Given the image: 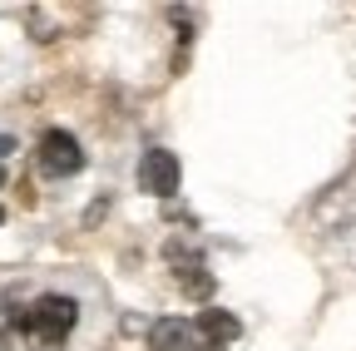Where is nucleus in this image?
Masks as SVG:
<instances>
[{"instance_id": "obj_7", "label": "nucleus", "mask_w": 356, "mask_h": 351, "mask_svg": "<svg viewBox=\"0 0 356 351\" xmlns=\"http://www.w3.org/2000/svg\"><path fill=\"white\" fill-rule=\"evenodd\" d=\"M0 188H6V168H0Z\"/></svg>"}, {"instance_id": "obj_1", "label": "nucleus", "mask_w": 356, "mask_h": 351, "mask_svg": "<svg viewBox=\"0 0 356 351\" xmlns=\"http://www.w3.org/2000/svg\"><path fill=\"white\" fill-rule=\"evenodd\" d=\"M74 322H79V302H74V297H60V292L35 297L25 312L15 317V327H20V332H30V336H35V341H44V346H60V341L74 332Z\"/></svg>"}, {"instance_id": "obj_6", "label": "nucleus", "mask_w": 356, "mask_h": 351, "mask_svg": "<svg viewBox=\"0 0 356 351\" xmlns=\"http://www.w3.org/2000/svg\"><path fill=\"white\" fill-rule=\"evenodd\" d=\"M193 327H198V336H203L208 346H228V341H238V332H243V322H238L233 312H222V307H203Z\"/></svg>"}, {"instance_id": "obj_4", "label": "nucleus", "mask_w": 356, "mask_h": 351, "mask_svg": "<svg viewBox=\"0 0 356 351\" xmlns=\"http://www.w3.org/2000/svg\"><path fill=\"white\" fill-rule=\"evenodd\" d=\"M168 257H173V268H178V287H184L193 302H208L218 282H213V272L203 268V257H198V252H188L184 243H168Z\"/></svg>"}, {"instance_id": "obj_2", "label": "nucleus", "mask_w": 356, "mask_h": 351, "mask_svg": "<svg viewBox=\"0 0 356 351\" xmlns=\"http://www.w3.org/2000/svg\"><path fill=\"white\" fill-rule=\"evenodd\" d=\"M35 158H40V173H44V179H70V173L84 168V149H79V139L70 134V129H44Z\"/></svg>"}, {"instance_id": "obj_5", "label": "nucleus", "mask_w": 356, "mask_h": 351, "mask_svg": "<svg viewBox=\"0 0 356 351\" xmlns=\"http://www.w3.org/2000/svg\"><path fill=\"white\" fill-rule=\"evenodd\" d=\"M149 351H208V341L184 317H159L149 327Z\"/></svg>"}, {"instance_id": "obj_8", "label": "nucleus", "mask_w": 356, "mask_h": 351, "mask_svg": "<svg viewBox=\"0 0 356 351\" xmlns=\"http://www.w3.org/2000/svg\"><path fill=\"white\" fill-rule=\"evenodd\" d=\"M0 223H6V208H0Z\"/></svg>"}, {"instance_id": "obj_3", "label": "nucleus", "mask_w": 356, "mask_h": 351, "mask_svg": "<svg viewBox=\"0 0 356 351\" xmlns=\"http://www.w3.org/2000/svg\"><path fill=\"white\" fill-rule=\"evenodd\" d=\"M178 179H184V168H178V154L168 149H149L139 158V188L149 198H173L178 193Z\"/></svg>"}]
</instances>
